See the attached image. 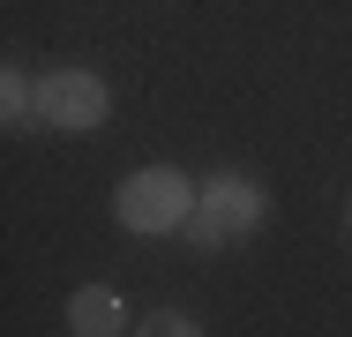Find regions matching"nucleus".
<instances>
[{
  "label": "nucleus",
  "mask_w": 352,
  "mask_h": 337,
  "mask_svg": "<svg viewBox=\"0 0 352 337\" xmlns=\"http://www.w3.org/2000/svg\"><path fill=\"white\" fill-rule=\"evenodd\" d=\"M270 217V195L248 180V173H210L203 188H195V217L180 225V240L188 248H225V240H240V232H255Z\"/></svg>",
  "instance_id": "1"
},
{
  "label": "nucleus",
  "mask_w": 352,
  "mask_h": 337,
  "mask_svg": "<svg viewBox=\"0 0 352 337\" xmlns=\"http://www.w3.org/2000/svg\"><path fill=\"white\" fill-rule=\"evenodd\" d=\"M113 217H120L128 232H180V225L195 217V188H188V173H173V165H142V173L120 180Z\"/></svg>",
  "instance_id": "2"
},
{
  "label": "nucleus",
  "mask_w": 352,
  "mask_h": 337,
  "mask_svg": "<svg viewBox=\"0 0 352 337\" xmlns=\"http://www.w3.org/2000/svg\"><path fill=\"white\" fill-rule=\"evenodd\" d=\"M105 113H113V90H105V75H90V67H53V75L38 83V120L60 128V135L105 128Z\"/></svg>",
  "instance_id": "3"
},
{
  "label": "nucleus",
  "mask_w": 352,
  "mask_h": 337,
  "mask_svg": "<svg viewBox=\"0 0 352 337\" xmlns=\"http://www.w3.org/2000/svg\"><path fill=\"white\" fill-rule=\"evenodd\" d=\"M68 330L75 337H120V330H128L120 292H113V285H82V292L68 300Z\"/></svg>",
  "instance_id": "4"
},
{
  "label": "nucleus",
  "mask_w": 352,
  "mask_h": 337,
  "mask_svg": "<svg viewBox=\"0 0 352 337\" xmlns=\"http://www.w3.org/2000/svg\"><path fill=\"white\" fill-rule=\"evenodd\" d=\"M0 105H8V128H38V83H30L23 67L0 75Z\"/></svg>",
  "instance_id": "5"
},
{
  "label": "nucleus",
  "mask_w": 352,
  "mask_h": 337,
  "mask_svg": "<svg viewBox=\"0 0 352 337\" xmlns=\"http://www.w3.org/2000/svg\"><path fill=\"white\" fill-rule=\"evenodd\" d=\"M128 337H203V330H195L188 315H173V307H157V315H142Z\"/></svg>",
  "instance_id": "6"
}]
</instances>
